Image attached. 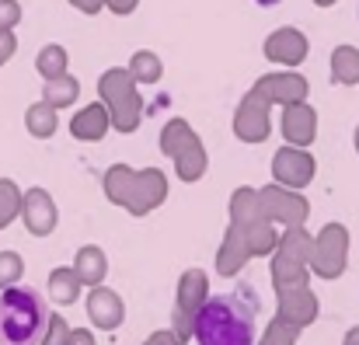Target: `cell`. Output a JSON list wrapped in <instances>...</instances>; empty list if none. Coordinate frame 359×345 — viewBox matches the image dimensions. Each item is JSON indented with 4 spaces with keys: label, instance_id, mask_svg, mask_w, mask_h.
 <instances>
[{
    "label": "cell",
    "instance_id": "6da1fadb",
    "mask_svg": "<svg viewBox=\"0 0 359 345\" xmlns=\"http://www.w3.org/2000/svg\"><path fill=\"white\" fill-rule=\"evenodd\" d=\"M192 342L199 345H255L258 342V297L251 283L231 293H210L196 311Z\"/></svg>",
    "mask_w": 359,
    "mask_h": 345
},
{
    "label": "cell",
    "instance_id": "7a4b0ae2",
    "mask_svg": "<svg viewBox=\"0 0 359 345\" xmlns=\"http://www.w3.org/2000/svg\"><path fill=\"white\" fill-rule=\"evenodd\" d=\"M49 318V304L39 290L14 283L0 290V345H39Z\"/></svg>",
    "mask_w": 359,
    "mask_h": 345
},
{
    "label": "cell",
    "instance_id": "3957f363",
    "mask_svg": "<svg viewBox=\"0 0 359 345\" xmlns=\"http://www.w3.org/2000/svg\"><path fill=\"white\" fill-rule=\"evenodd\" d=\"M307 265L321 279H339L349 269V230L342 224H325L314 234V251Z\"/></svg>",
    "mask_w": 359,
    "mask_h": 345
},
{
    "label": "cell",
    "instance_id": "277c9868",
    "mask_svg": "<svg viewBox=\"0 0 359 345\" xmlns=\"http://www.w3.org/2000/svg\"><path fill=\"white\" fill-rule=\"evenodd\" d=\"M258 199H262V217L272 220L276 227H300L311 217V203L304 199L300 189H286L279 182H269L258 189Z\"/></svg>",
    "mask_w": 359,
    "mask_h": 345
},
{
    "label": "cell",
    "instance_id": "5b68a950",
    "mask_svg": "<svg viewBox=\"0 0 359 345\" xmlns=\"http://www.w3.org/2000/svg\"><path fill=\"white\" fill-rule=\"evenodd\" d=\"M318 175V161L307 147H279L272 154V182L286 185V189H307Z\"/></svg>",
    "mask_w": 359,
    "mask_h": 345
},
{
    "label": "cell",
    "instance_id": "8992f818",
    "mask_svg": "<svg viewBox=\"0 0 359 345\" xmlns=\"http://www.w3.org/2000/svg\"><path fill=\"white\" fill-rule=\"evenodd\" d=\"M272 133V105L248 91L234 109V136L241 143H265Z\"/></svg>",
    "mask_w": 359,
    "mask_h": 345
},
{
    "label": "cell",
    "instance_id": "52a82bcc",
    "mask_svg": "<svg viewBox=\"0 0 359 345\" xmlns=\"http://www.w3.org/2000/svg\"><path fill=\"white\" fill-rule=\"evenodd\" d=\"M164 199H168V175H164L161 168H143V171H136L133 189H129L122 210H129L133 217H147V213H154Z\"/></svg>",
    "mask_w": 359,
    "mask_h": 345
},
{
    "label": "cell",
    "instance_id": "ba28073f",
    "mask_svg": "<svg viewBox=\"0 0 359 345\" xmlns=\"http://www.w3.org/2000/svg\"><path fill=\"white\" fill-rule=\"evenodd\" d=\"M251 91H255L258 98H265L269 105H279V109H283V105H293V102H307L311 84H307V77L297 74V70H279V74L258 77Z\"/></svg>",
    "mask_w": 359,
    "mask_h": 345
},
{
    "label": "cell",
    "instance_id": "9c48e42d",
    "mask_svg": "<svg viewBox=\"0 0 359 345\" xmlns=\"http://www.w3.org/2000/svg\"><path fill=\"white\" fill-rule=\"evenodd\" d=\"M88 318H91V325L95 328H102V332H116L122 321H126V304H122V297L116 290H109V286H91V293H88Z\"/></svg>",
    "mask_w": 359,
    "mask_h": 345
},
{
    "label": "cell",
    "instance_id": "30bf717a",
    "mask_svg": "<svg viewBox=\"0 0 359 345\" xmlns=\"http://www.w3.org/2000/svg\"><path fill=\"white\" fill-rule=\"evenodd\" d=\"M255 255H251V248H248V237H244V227L238 224H231V227L224 230V241H220V248H217V276H224V279H234L244 272V265L251 262Z\"/></svg>",
    "mask_w": 359,
    "mask_h": 345
},
{
    "label": "cell",
    "instance_id": "8fae6325",
    "mask_svg": "<svg viewBox=\"0 0 359 345\" xmlns=\"http://www.w3.org/2000/svg\"><path fill=\"white\" fill-rule=\"evenodd\" d=\"M279 129H283L286 143H293V147H311V143L318 140V112H314L307 102L283 105Z\"/></svg>",
    "mask_w": 359,
    "mask_h": 345
},
{
    "label": "cell",
    "instance_id": "7c38bea8",
    "mask_svg": "<svg viewBox=\"0 0 359 345\" xmlns=\"http://www.w3.org/2000/svg\"><path fill=\"white\" fill-rule=\"evenodd\" d=\"M279 297V318H286V321H293L297 328H307V325H314L318 321V314H321V300H318V293L311 290V286H297V290H283V293H276Z\"/></svg>",
    "mask_w": 359,
    "mask_h": 345
},
{
    "label": "cell",
    "instance_id": "4fadbf2b",
    "mask_svg": "<svg viewBox=\"0 0 359 345\" xmlns=\"http://www.w3.org/2000/svg\"><path fill=\"white\" fill-rule=\"evenodd\" d=\"M269 276H272V290L283 293V290H297V286H311V265L307 262H297L283 251H272L269 258Z\"/></svg>",
    "mask_w": 359,
    "mask_h": 345
},
{
    "label": "cell",
    "instance_id": "5bb4252c",
    "mask_svg": "<svg viewBox=\"0 0 359 345\" xmlns=\"http://www.w3.org/2000/svg\"><path fill=\"white\" fill-rule=\"evenodd\" d=\"M265 56H269L272 63L297 67V63H304V56H307V39H304L300 32H293V28H283V32H276V35L265 39Z\"/></svg>",
    "mask_w": 359,
    "mask_h": 345
},
{
    "label": "cell",
    "instance_id": "9a60e30c",
    "mask_svg": "<svg viewBox=\"0 0 359 345\" xmlns=\"http://www.w3.org/2000/svg\"><path fill=\"white\" fill-rule=\"evenodd\" d=\"M213 290H210V272H203V269H185L182 276H178V290H175V307H182V311H199L203 304H206V297H210Z\"/></svg>",
    "mask_w": 359,
    "mask_h": 345
},
{
    "label": "cell",
    "instance_id": "2e32d148",
    "mask_svg": "<svg viewBox=\"0 0 359 345\" xmlns=\"http://www.w3.org/2000/svg\"><path fill=\"white\" fill-rule=\"evenodd\" d=\"M109 129H112V115H109V105H105V102H95V105L81 109V112L74 115V122H70V133H74L77 140H88V143L105 140Z\"/></svg>",
    "mask_w": 359,
    "mask_h": 345
},
{
    "label": "cell",
    "instance_id": "e0dca14e",
    "mask_svg": "<svg viewBox=\"0 0 359 345\" xmlns=\"http://www.w3.org/2000/svg\"><path fill=\"white\" fill-rule=\"evenodd\" d=\"M171 161H175V175H178L182 182H199V178L206 175V168H210V157H206V147H203L199 133L189 136Z\"/></svg>",
    "mask_w": 359,
    "mask_h": 345
},
{
    "label": "cell",
    "instance_id": "ac0fdd59",
    "mask_svg": "<svg viewBox=\"0 0 359 345\" xmlns=\"http://www.w3.org/2000/svg\"><path fill=\"white\" fill-rule=\"evenodd\" d=\"M25 220H28V230L39 234V237L42 234H53V227H56V206H53L49 192L32 189L25 196Z\"/></svg>",
    "mask_w": 359,
    "mask_h": 345
},
{
    "label": "cell",
    "instance_id": "d6986e66",
    "mask_svg": "<svg viewBox=\"0 0 359 345\" xmlns=\"http://www.w3.org/2000/svg\"><path fill=\"white\" fill-rule=\"evenodd\" d=\"M74 258H77V262H74V272L81 276L84 286H98V283H105V276H109V255H105L98 244H84Z\"/></svg>",
    "mask_w": 359,
    "mask_h": 345
},
{
    "label": "cell",
    "instance_id": "ffe728a7",
    "mask_svg": "<svg viewBox=\"0 0 359 345\" xmlns=\"http://www.w3.org/2000/svg\"><path fill=\"white\" fill-rule=\"evenodd\" d=\"M109 115H112V129L136 133L140 122H143V98H140V91L133 88V91L119 95L116 102H109Z\"/></svg>",
    "mask_w": 359,
    "mask_h": 345
},
{
    "label": "cell",
    "instance_id": "44dd1931",
    "mask_svg": "<svg viewBox=\"0 0 359 345\" xmlns=\"http://www.w3.org/2000/svg\"><path fill=\"white\" fill-rule=\"evenodd\" d=\"M258 220H265V217H262L258 189H248V185L234 189V196H231V224H238V227H251V224H258Z\"/></svg>",
    "mask_w": 359,
    "mask_h": 345
},
{
    "label": "cell",
    "instance_id": "7402d4cb",
    "mask_svg": "<svg viewBox=\"0 0 359 345\" xmlns=\"http://www.w3.org/2000/svg\"><path fill=\"white\" fill-rule=\"evenodd\" d=\"M276 251H283V255H290V258H297V262H311V251H314V234L304 227H283L279 230V248Z\"/></svg>",
    "mask_w": 359,
    "mask_h": 345
},
{
    "label": "cell",
    "instance_id": "603a6c76",
    "mask_svg": "<svg viewBox=\"0 0 359 345\" xmlns=\"http://www.w3.org/2000/svg\"><path fill=\"white\" fill-rule=\"evenodd\" d=\"M332 81L342 88H356L359 84V49L353 46H339L332 56Z\"/></svg>",
    "mask_w": 359,
    "mask_h": 345
},
{
    "label": "cell",
    "instance_id": "cb8c5ba5",
    "mask_svg": "<svg viewBox=\"0 0 359 345\" xmlns=\"http://www.w3.org/2000/svg\"><path fill=\"white\" fill-rule=\"evenodd\" d=\"M133 178H136V171H133L129 164H112V168L105 171V178H102L105 199L116 203V206H122L126 196H129V189H133Z\"/></svg>",
    "mask_w": 359,
    "mask_h": 345
},
{
    "label": "cell",
    "instance_id": "d4e9b609",
    "mask_svg": "<svg viewBox=\"0 0 359 345\" xmlns=\"http://www.w3.org/2000/svg\"><path fill=\"white\" fill-rule=\"evenodd\" d=\"M81 286H84V283H81V276L74 272V265H70V269H56V272L49 276V297H53L56 304H63V307L81 297Z\"/></svg>",
    "mask_w": 359,
    "mask_h": 345
},
{
    "label": "cell",
    "instance_id": "484cf974",
    "mask_svg": "<svg viewBox=\"0 0 359 345\" xmlns=\"http://www.w3.org/2000/svg\"><path fill=\"white\" fill-rule=\"evenodd\" d=\"M279 230L272 220H258V224H251V227H244V237H248V248H251V255L258 258V255H272L276 248H279Z\"/></svg>",
    "mask_w": 359,
    "mask_h": 345
},
{
    "label": "cell",
    "instance_id": "4316f807",
    "mask_svg": "<svg viewBox=\"0 0 359 345\" xmlns=\"http://www.w3.org/2000/svg\"><path fill=\"white\" fill-rule=\"evenodd\" d=\"M77 95H81V84H77L74 77H67V74L46 81V102H49L53 109H67V105H74Z\"/></svg>",
    "mask_w": 359,
    "mask_h": 345
},
{
    "label": "cell",
    "instance_id": "83f0119b",
    "mask_svg": "<svg viewBox=\"0 0 359 345\" xmlns=\"http://www.w3.org/2000/svg\"><path fill=\"white\" fill-rule=\"evenodd\" d=\"M136 88V81H133V74L129 70H105L102 77H98V102H116L119 95L126 91H133Z\"/></svg>",
    "mask_w": 359,
    "mask_h": 345
},
{
    "label": "cell",
    "instance_id": "f1b7e54d",
    "mask_svg": "<svg viewBox=\"0 0 359 345\" xmlns=\"http://www.w3.org/2000/svg\"><path fill=\"white\" fill-rule=\"evenodd\" d=\"M129 74H133V81L136 84H157L161 81V74H164V63L154 56V53H136L133 60H129Z\"/></svg>",
    "mask_w": 359,
    "mask_h": 345
},
{
    "label": "cell",
    "instance_id": "f546056e",
    "mask_svg": "<svg viewBox=\"0 0 359 345\" xmlns=\"http://www.w3.org/2000/svg\"><path fill=\"white\" fill-rule=\"evenodd\" d=\"M189 136H196V129H192L185 119H171V122L161 129V136H157V147H161V154L175 157V154H178V147H182Z\"/></svg>",
    "mask_w": 359,
    "mask_h": 345
},
{
    "label": "cell",
    "instance_id": "4dcf8cb0",
    "mask_svg": "<svg viewBox=\"0 0 359 345\" xmlns=\"http://www.w3.org/2000/svg\"><path fill=\"white\" fill-rule=\"evenodd\" d=\"M300 332L304 328H297L293 321H286V318H272L269 321V328H265V335H262V345H297L300 342Z\"/></svg>",
    "mask_w": 359,
    "mask_h": 345
},
{
    "label": "cell",
    "instance_id": "1f68e13d",
    "mask_svg": "<svg viewBox=\"0 0 359 345\" xmlns=\"http://www.w3.org/2000/svg\"><path fill=\"white\" fill-rule=\"evenodd\" d=\"M28 129H32L35 136H53V129H56V109H53L49 102L32 105V109H28Z\"/></svg>",
    "mask_w": 359,
    "mask_h": 345
},
{
    "label": "cell",
    "instance_id": "d6a6232c",
    "mask_svg": "<svg viewBox=\"0 0 359 345\" xmlns=\"http://www.w3.org/2000/svg\"><path fill=\"white\" fill-rule=\"evenodd\" d=\"M67 335H70V325H67L60 314H53L49 325H46V332H42V342L39 345H67Z\"/></svg>",
    "mask_w": 359,
    "mask_h": 345
},
{
    "label": "cell",
    "instance_id": "836d02e7",
    "mask_svg": "<svg viewBox=\"0 0 359 345\" xmlns=\"http://www.w3.org/2000/svg\"><path fill=\"white\" fill-rule=\"evenodd\" d=\"M39 67H42L46 77H60L63 67H67V53H63V49H46L42 60H39Z\"/></svg>",
    "mask_w": 359,
    "mask_h": 345
},
{
    "label": "cell",
    "instance_id": "e575fe53",
    "mask_svg": "<svg viewBox=\"0 0 359 345\" xmlns=\"http://www.w3.org/2000/svg\"><path fill=\"white\" fill-rule=\"evenodd\" d=\"M192 325H196V314H192V311L175 307V314H171V332H175L182 342H189V339H192Z\"/></svg>",
    "mask_w": 359,
    "mask_h": 345
},
{
    "label": "cell",
    "instance_id": "d590c367",
    "mask_svg": "<svg viewBox=\"0 0 359 345\" xmlns=\"http://www.w3.org/2000/svg\"><path fill=\"white\" fill-rule=\"evenodd\" d=\"M0 265H4V283L11 286V283L18 279V255H11V251H4V255H0Z\"/></svg>",
    "mask_w": 359,
    "mask_h": 345
},
{
    "label": "cell",
    "instance_id": "8d00e7d4",
    "mask_svg": "<svg viewBox=\"0 0 359 345\" xmlns=\"http://www.w3.org/2000/svg\"><path fill=\"white\" fill-rule=\"evenodd\" d=\"M67 345H98V342H95V335L88 328H77V332L67 335Z\"/></svg>",
    "mask_w": 359,
    "mask_h": 345
},
{
    "label": "cell",
    "instance_id": "74e56055",
    "mask_svg": "<svg viewBox=\"0 0 359 345\" xmlns=\"http://www.w3.org/2000/svg\"><path fill=\"white\" fill-rule=\"evenodd\" d=\"M175 342H178V335L168 328V332H154V335H150L143 345H175Z\"/></svg>",
    "mask_w": 359,
    "mask_h": 345
},
{
    "label": "cell",
    "instance_id": "f35d334b",
    "mask_svg": "<svg viewBox=\"0 0 359 345\" xmlns=\"http://www.w3.org/2000/svg\"><path fill=\"white\" fill-rule=\"evenodd\" d=\"M342 345H359V325L349 332V335H346V342H342Z\"/></svg>",
    "mask_w": 359,
    "mask_h": 345
},
{
    "label": "cell",
    "instance_id": "ab89813d",
    "mask_svg": "<svg viewBox=\"0 0 359 345\" xmlns=\"http://www.w3.org/2000/svg\"><path fill=\"white\" fill-rule=\"evenodd\" d=\"M255 4H262V7H276L279 0H255Z\"/></svg>",
    "mask_w": 359,
    "mask_h": 345
},
{
    "label": "cell",
    "instance_id": "60d3db41",
    "mask_svg": "<svg viewBox=\"0 0 359 345\" xmlns=\"http://www.w3.org/2000/svg\"><path fill=\"white\" fill-rule=\"evenodd\" d=\"M353 147H356V154H359V126H356V133H353Z\"/></svg>",
    "mask_w": 359,
    "mask_h": 345
},
{
    "label": "cell",
    "instance_id": "b9f144b4",
    "mask_svg": "<svg viewBox=\"0 0 359 345\" xmlns=\"http://www.w3.org/2000/svg\"><path fill=\"white\" fill-rule=\"evenodd\" d=\"M175 345H189V342H182V339H178V342H175Z\"/></svg>",
    "mask_w": 359,
    "mask_h": 345
},
{
    "label": "cell",
    "instance_id": "7bdbcfd3",
    "mask_svg": "<svg viewBox=\"0 0 359 345\" xmlns=\"http://www.w3.org/2000/svg\"><path fill=\"white\" fill-rule=\"evenodd\" d=\"M255 345H262V342H255Z\"/></svg>",
    "mask_w": 359,
    "mask_h": 345
}]
</instances>
